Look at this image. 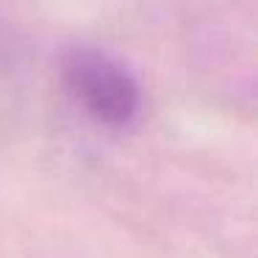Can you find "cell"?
I'll return each instance as SVG.
<instances>
[{"instance_id": "6da1fadb", "label": "cell", "mask_w": 258, "mask_h": 258, "mask_svg": "<svg viewBox=\"0 0 258 258\" xmlns=\"http://www.w3.org/2000/svg\"><path fill=\"white\" fill-rule=\"evenodd\" d=\"M64 78L73 97L103 125L125 128L142 108V89L136 78L103 50H73L64 61Z\"/></svg>"}]
</instances>
